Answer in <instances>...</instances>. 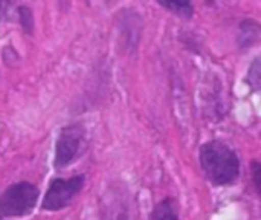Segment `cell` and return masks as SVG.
I'll return each instance as SVG.
<instances>
[{
  "label": "cell",
  "mask_w": 261,
  "mask_h": 220,
  "mask_svg": "<svg viewBox=\"0 0 261 220\" xmlns=\"http://www.w3.org/2000/svg\"><path fill=\"white\" fill-rule=\"evenodd\" d=\"M84 187V176H73L69 179H54L43 199V210L58 211L70 204V201Z\"/></svg>",
  "instance_id": "cell-3"
},
{
  "label": "cell",
  "mask_w": 261,
  "mask_h": 220,
  "mask_svg": "<svg viewBox=\"0 0 261 220\" xmlns=\"http://www.w3.org/2000/svg\"><path fill=\"white\" fill-rule=\"evenodd\" d=\"M245 81L252 90L261 92V54L252 60V63H251V66L248 69Z\"/></svg>",
  "instance_id": "cell-8"
},
{
  "label": "cell",
  "mask_w": 261,
  "mask_h": 220,
  "mask_svg": "<svg viewBox=\"0 0 261 220\" xmlns=\"http://www.w3.org/2000/svg\"><path fill=\"white\" fill-rule=\"evenodd\" d=\"M18 17H20V23H21V28L23 31H26L28 34L32 32V28H34V20H32V12L28 6H20L18 9Z\"/></svg>",
  "instance_id": "cell-10"
},
{
  "label": "cell",
  "mask_w": 261,
  "mask_h": 220,
  "mask_svg": "<svg viewBox=\"0 0 261 220\" xmlns=\"http://www.w3.org/2000/svg\"><path fill=\"white\" fill-rule=\"evenodd\" d=\"M159 5L168 11H171L173 14L184 17V18H190L194 12V8L190 2L185 0H170V2H159Z\"/></svg>",
  "instance_id": "cell-9"
},
{
  "label": "cell",
  "mask_w": 261,
  "mask_h": 220,
  "mask_svg": "<svg viewBox=\"0 0 261 220\" xmlns=\"http://www.w3.org/2000/svg\"><path fill=\"white\" fill-rule=\"evenodd\" d=\"M199 162L205 176L214 185H232L240 176V159L237 153L222 141L213 139L202 144Z\"/></svg>",
  "instance_id": "cell-1"
},
{
  "label": "cell",
  "mask_w": 261,
  "mask_h": 220,
  "mask_svg": "<svg viewBox=\"0 0 261 220\" xmlns=\"http://www.w3.org/2000/svg\"><path fill=\"white\" fill-rule=\"evenodd\" d=\"M84 130L80 126L64 127L57 141L55 150V168H63L72 164L83 152Z\"/></svg>",
  "instance_id": "cell-4"
},
{
  "label": "cell",
  "mask_w": 261,
  "mask_h": 220,
  "mask_svg": "<svg viewBox=\"0 0 261 220\" xmlns=\"http://www.w3.org/2000/svg\"><path fill=\"white\" fill-rule=\"evenodd\" d=\"M148 220H180L177 210H176V202L173 198H167L161 201L153 211L150 213Z\"/></svg>",
  "instance_id": "cell-7"
},
{
  "label": "cell",
  "mask_w": 261,
  "mask_h": 220,
  "mask_svg": "<svg viewBox=\"0 0 261 220\" xmlns=\"http://www.w3.org/2000/svg\"><path fill=\"white\" fill-rule=\"evenodd\" d=\"M261 34V25L252 18H246L239 26V46L242 49H246L248 46H252L258 35Z\"/></svg>",
  "instance_id": "cell-6"
},
{
  "label": "cell",
  "mask_w": 261,
  "mask_h": 220,
  "mask_svg": "<svg viewBox=\"0 0 261 220\" xmlns=\"http://www.w3.org/2000/svg\"><path fill=\"white\" fill-rule=\"evenodd\" d=\"M101 220H133L128 193L119 185H112L101 201Z\"/></svg>",
  "instance_id": "cell-5"
},
{
  "label": "cell",
  "mask_w": 261,
  "mask_h": 220,
  "mask_svg": "<svg viewBox=\"0 0 261 220\" xmlns=\"http://www.w3.org/2000/svg\"><path fill=\"white\" fill-rule=\"evenodd\" d=\"M38 201V188L29 182L11 185L0 196V217H21L29 214Z\"/></svg>",
  "instance_id": "cell-2"
},
{
  "label": "cell",
  "mask_w": 261,
  "mask_h": 220,
  "mask_svg": "<svg viewBox=\"0 0 261 220\" xmlns=\"http://www.w3.org/2000/svg\"><path fill=\"white\" fill-rule=\"evenodd\" d=\"M0 220H2V217H0Z\"/></svg>",
  "instance_id": "cell-13"
},
{
  "label": "cell",
  "mask_w": 261,
  "mask_h": 220,
  "mask_svg": "<svg viewBox=\"0 0 261 220\" xmlns=\"http://www.w3.org/2000/svg\"><path fill=\"white\" fill-rule=\"evenodd\" d=\"M9 6V3L6 2H0V20L3 18V15L6 14V8Z\"/></svg>",
  "instance_id": "cell-12"
},
{
  "label": "cell",
  "mask_w": 261,
  "mask_h": 220,
  "mask_svg": "<svg viewBox=\"0 0 261 220\" xmlns=\"http://www.w3.org/2000/svg\"><path fill=\"white\" fill-rule=\"evenodd\" d=\"M252 181L255 185L257 193L261 198V164L260 162H252Z\"/></svg>",
  "instance_id": "cell-11"
}]
</instances>
